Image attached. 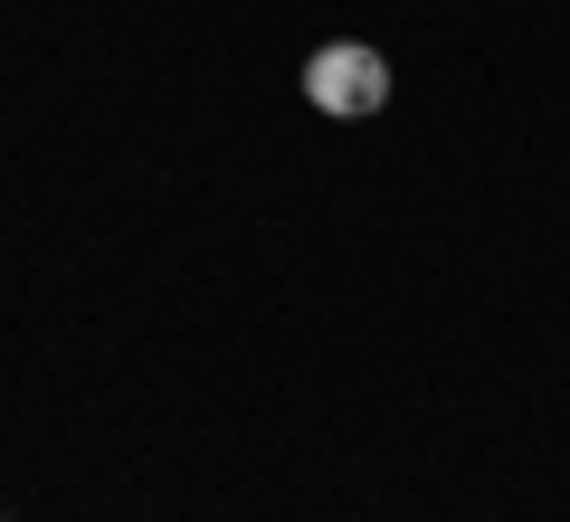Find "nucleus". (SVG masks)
I'll return each mask as SVG.
<instances>
[{
	"mask_svg": "<svg viewBox=\"0 0 570 522\" xmlns=\"http://www.w3.org/2000/svg\"><path fill=\"white\" fill-rule=\"evenodd\" d=\"M305 105H314V115H333V124L381 115V105H390V58H381V48H362V39H324L305 58Z\"/></svg>",
	"mask_w": 570,
	"mask_h": 522,
	"instance_id": "f257e3e1",
	"label": "nucleus"
}]
</instances>
